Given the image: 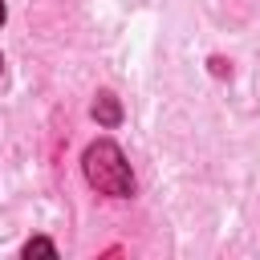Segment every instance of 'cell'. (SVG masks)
Wrapping results in <instances>:
<instances>
[{"instance_id":"cell-1","label":"cell","mask_w":260,"mask_h":260,"mask_svg":"<svg viewBox=\"0 0 260 260\" xmlns=\"http://www.w3.org/2000/svg\"><path fill=\"white\" fill-rule=\"evenodd\" d=\"M85 179H89V187H98L102 195H130L134 191V175H130V162L122 158V150L110 142V138H102V142H93L89 150H85Z\"/></svg>"},{"instance_id":"cell-2","label":"cell","mask_w":260,"mask_h":260,"mask_svg":"<svg viewBox=\"0 0 260 260\" xmlns=\"http://www.w3.org/2000/svg\"><path fill=\"white\" fill-rule=\"evenodd\" d=\"M93 118H98L102 126H118V122H122V106H118V98H114V93H98V102H93Z\"/></svg>"},{"instance_id":"cell-3","label":"cell","mask_w":260,"mask_h":260,"mask_svg":"<svg viewBox=\"0 0 260 260\" xmlns=\"http://www.w3.org/2000/svg\"><path fill=\"white\" fill-rule=\"evenodd\" d=\"M24 256H57V248H53L45 236H37V240H28V244H24Z\"/></svg>"},{"instance_id":"cell-4","label":"cell","mask_w":260,"mask_h":260,"mask_svg":"<svg viewBox=\"0 0 260 260\" xmlns=\"http://www.w3.org/2000/svg\"><path fill=\"white\" fill-rule=\"evenodd\" d=\"M0 24H4V0H0Z\"/></svg>"},{"instance_id":"cell-5","label":"cell","mask_w":260,"mask_h":260,"mask_svg":"<svg viewBox=\"0 0 260 260\" xmlns=\"http://www.w3.org/2000/svg\"><path fill=\"white\" fill-rule=\"evenodd\" d=\"M0 65H4V57H0Z\"/></svg>"}]
</instances>
